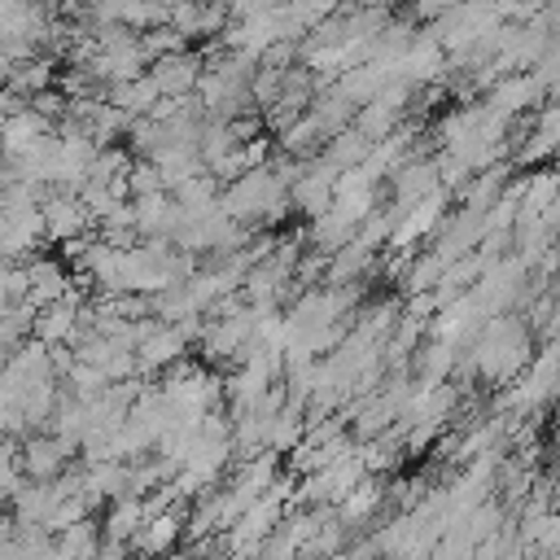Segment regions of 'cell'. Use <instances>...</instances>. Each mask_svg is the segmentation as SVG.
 Listing matches in <instances>:
<instances>
[{"instance_id": "21", "label": "cell", "mask_w": 560, "mask_h": 560, "mask_svg": "<svg viewBox=\"0 0 560 560\" xmlns=\"http://www.w3.org/2000/svg\"><path fill=\"white\" fill-rule=\"evenodd\" d=\"M144 525V508L140 499H114L109 512H105V525H101V538L105 542H131V534Z\"/></svg>"}, {"instance_id": "1", "label": "cell", "mask_w": 560, "mask_h": 560, "mask_svg": "<svg viewBox=\"0 0 560 560\" xmlns=\"http://www.w3.org/2000/svg\"><path fill=\"white\" fill-rule=\"evenodd\" d=\"M219 210L232 223H241L245 232L271 228L289 210V188L271 175V166H254V171H241L236 179H228V188H219Z\"/></svg>"}, {"instance_id": "27", "label": "cell", "mask_w": 560, "mask_h": 560, "mask_svg": "<svg viewBox=\"0 0 560 560\" xmlns=\"http://www.w3.org/2000/svg\"><path fill=\"white\" fill-rule=\"evenodd\" d=\"M66 385H70V394H79V398H92V394H101L109 381L96 372V368H88V363H70V372L61 376Z\"/></svg>"}, {"instance_id": "10", "label": "cell", "mask_w": 560, "mask_h": 560, "mask_svg": "<svg viewBox=\"0 0 560 560\" xmlns=\"http://www.w3.org/2000/svg\"><path fill=\"white\" fill-rule=\"evenodd\" d=\"M332 179H337V171H332V166H324L319 158H311V162H306V171L289 184V206L306 210L311 219H315V214H324V210L332 206Z\"/></svg>"}, {"instance_id": "22", "label": "cell", "mask_w": 560, "mask_h": 560, "mask_svg": "<svg viewBox=\"0 0 560 560\" xmlns=\"http://www.w3.org/2000/svg\"><path fill=\"white\" fill-rule=\"evenodd\" d=\"M4 88H9V92H18L22 101H31L35 92H44V88H52V61H48L44 52H39V57H31V61H18Z\"/></svg>"}, {"instance_id": "26", "label": "cell", "mask_w": 560, "mask_h": 560, "mask_svg": "<svg viewBox=\"0 0 560 560\" xmlns=\"http://www.w3.org/2000/svg\"><path fill=\"white\" fill-rule=\"evenodd\" d=\"M442 267H446V262H442L433 249H424V254L411 258V267H407V289H411V293H429V289L438 284Z\"/></svg>"}, {"instance_id": "2", "label": "cell", "mask_w": 560, "mask_h": 560, "mask_svg": "<svg viewBox=\"0 0 560 560\" xmlns=\"http://www.w3.org/2000/svg\"><path fill=\"white\" fill-rule=\"evenodd\" d=\"M529 363V328L512 315H494L468 341V368L481 381H512Z\"/></svg>"}, {"instance_id": "28", "label": "cell", "mask_w": 560, "mask_h": 560, "mask_svg": "<svg viewBox=\"0 0 560 560\" xmlns=\"http://www.w3.org/2000/svg\"><path fill=\"white\" fill-rule=\"evenodd\" d=\"M223 9H228V22H245V18L280 9V0H223Z\"/></svg>"}, {"instance_id": "30", "label": "cell", "mask_w": 560, "mask_h": 560, "mask_svg": "<svg viewBox=\"0 0 560 560\" xmlns=\"http://www.w3.org/2000/svg\"><path fill=\"white\" fill-rule=\"evenodd\" d=\"M9 184H13V166H9V158L0 153V192H4Z\"/></svg>"}, {"instance_id": "19", "label": "cell", "mask_w": 560, "mask_h": 560, "mask_svg": "<svg viewBox=\"0 0 560 560\" xmlns=\"http://www.w3.org/2000/svg\"><path fill=\"white\" fill-rule=\"evenodd\" d=\"M52 542H57V551H61L66 560H92L96 547H101V525H96L92 516H83V521L66 525L61 534H52Z\"/></svg>"}, {"instance_id": "24", "label": "cell", "mask_w": 560, "mask_h": 560, "mask_svg": "<svg viewBox=\"0 0 560 560\" xmlns=\"http://www.w3.org/2000/svg\"><path fill=\"white\" fill-rule=\"evenodd\" d=\"M122 184H127V201H131V197H149V192H166V188H162L158 166H153V162H144V158H131V166H127Z\"/></svg>"}, {"instance_id": "3", "label": "cell", "mask_w": 560, "mask_h": 560, "mask_svg": "<svg viewBox=\"0 0 560 560\" xmlns=\"http://www.w3.org/2000/svg\"><path fill=\"white\" fill-rule=\"evenodd\" d=\"M39 223H44V236L48 241H74V236H88L92 232V214H88V206L74 197V192H44V201H39Z\"/></svg>"}, {"instance_id": "9", "label": "cell", "mask_w": 560, "mask_h": 560, "mask_svg": "<svg viewBox=\"0 0 560 560\" xmlns=\"http://www.w3.org/2000/svg\"><path fill=\"white\" fill-rule=\"evenodd\" d=\"M389 188H394V206L398 210L416 206L420 197H429L438 188V162L433 158H402L389 171Z\"/></svg>"}, {"instance_id": "11", "label": "cell", "mask_w": 560, "mask_h": 560, "mask_svg": "<svg viewBox=\"0 0 560 560\" xmlns=\"http://www.w3.org/2000/svg\"><path fill=\"white\" fill-rule=\"evenodd\" d=\"M179 538H184V512H158V516H144V525L131 534L127 551L158 560V556H171Z\"/></svg>"}, {"instance_id": "4", "label": "cell", "mask_w": 560, "mask_h": 560, "mask_svg": "<svg viewBox=\"0 0 560 560\" xmlns=\"http://www.w3.org/2000/svg\"><path fill=\"white\" fill-rule=\"evenodd\" d=\"M70 455H74V446H66L61 438H52V433L39 429V433H26L22 438L18 468H22L26 481H52V477H61L70 468Z\"/></svg>"}, {"instance_id": "18", "label": "cell", "mask_w": 560, "mask_h": 560, "mask_svg": "<svg viewBox=\"0 0 560 560\" xmlns=\"http://www.w3.org/2000/svg\"><path fill=\"white\" fill-rule=\"evenodd\" d=\"M411 368H416L420 385H442V381L455 372V346H446V341H438V337H433V341L416 346Z\"/></svg>"}, {"instance_id": "29", "label": "cell", "mask_w": 560, "mask_h": 560, "mask_svg": "<svg viewBox=\"0 0 560 560\" xmlns=\"http://www.w3.org/2000/svg\"><path fill=\"white\" fill-rule=\"evenodd\" d=\"M18 109H26V101H22L18 92H9V88H0V127H4V122H9V118H13Z\"/></svg>"}, {"instance_id": "5", "label": "cell", "mask_w": 560, "mask_h": 560, "mask_svg": "<svg viewBox=\"0 0 560 560\" xmlns=\"http://www.w3.org/2000/svg\"><path fill=\"white\" fill-rule=\"evenodd\" d=\"M201 52H192V48H184V52H171V57H158V61H149V83L158 88V96H192V88H197V79H201Z\"/></svg>"}, {"instance_id": "31", "label": "cell", "mask_w": 560, "mask_h": 560, "mask_svg": "<svg viewBox=\"0 0 560 560\" xmlns=\"http://www.w3.org/2000/svg\"><path fill=\"white\" fill-rule=\"evenodd\" d=\"M127 560H153V556H136V551H131V556H127Z\"/></svg>"}, {"instance_id": "12", "label": "cell", "mask_w": 560, "mask_h": 560, "mask_svg": "<svg viewBox=\"0 0 560 560\" xmlns=\"http://www.w3.org/2000/svg\"><path fill=\"white\" fill-rule=\"evenodd\" d=\"M534 101H542V88L529 79V70H516V74H499V79L490 83L486 109L499 114V118H512V114L529 109Z\"/></svg>"}, {"instance_id": "23", "label": "cell", "mask_w": 560, "mask_h": 560, "mask_svg": "<svg viewBox=\"0 0 560 560\" xmlns=\"http://www.w3.org/2000/svg\"><path fill=\"white\" fill-rule=\"evenodd\" d=\"M551 144H556V105H542V114H538V127H534L529 144L516 153V162H521V166H529V162L547 158V153H551Z\"/></svg>"}, {"instance_id": "15", "label": "cell", "mask_w": 560, "mask_h": 560, "mask_svg": "<svg viewBox=\"0 0 560 560\" xmlns=\"http://www.w3.org/2000/svg\"><path fill=\"white\" fill-rule=\"evenodd\" d=\"M381 503H385V490H381V481L368 472V477H363V481L332 508V516H337V525H341L346 534H354L359 525H368V521L381 512Z\"/></svg>"}, {"instance_id": "25", "label": "cell", "mask_w": 560, "mask_h": 560, "mask_svg": "<svg viewBox=\"0 0 560 560\" xmlns=\"http://www.w3.org/2000/svg\"><path fill=\"white\" fill-rule=\"evenodd\" d=\"M140 48H144V57H149V61H158V57L184 52V48H188V39H184V35H175L171 26H153V31H140Z\"/></svg>"}, {"instance_id": "16", "label": "cell", "mask_w": 560, "mask_h": 560, "mask_svg": "<svg viewBox=\"0 0 560 560\" xmlns=\"http://www.w3.org/2000/svg\"><path fill=\"white\" fill-rule=\"evenodd\" d=\"M101 101L114 105V109L127 114V118H144V114L158 105V88L149 83V74H140V79H127V83H109V88L101 92Z\"/></svg>"}, {"instance_id": "20", "label": "cell", "mask_w": 560, "mask_h": 560, "mask_svg": "<svg viewBox=\"0 0 560 560\" xmlns=\"http://www.w3.org/2000/svg\"><path fill=\"white\" fill-rule=\"evenodd\" d=\"M302 424H306L302 407L280 402V411H276L271 424H267V451H271V455H289V451L302 442Z\"/></svg>"}, {"instance_id": "14", "label": "cell", "mask_w": 560, "mask_h": 560, "mask_svg": "<svg viewBox=\"0 0 560 560\" xmlns=\"http://www.w3.org/2000/svg\"><path fill=\"white\" fill-rule=\"evenodd\" d=\"M52 131H57V127H52L44 114H35V109L26 105V109H18V114L0 127V153L13 162V158H22V153H31V149H35L44 136H52Z\"/></svg>"}, {"instance_id": "8", "label": "cell", "mask_w": 560, "mask_h": 560, "mask_svg": "<svg viewBox=\"0 0 560 560\" xmlns=\"http://www.w3.org/2000/svg\"><path fill=\"white\" fill-rule=\"evenodd\" d=\"M166 26L184 39H197V35H219L228 26V9L223 0H175Z\"/></svg>"}, {"instance_id": "7", "label": "cell", "mask_w": 560, "mask_h": 560, "mask_svg": "<svg viewBox=\"0 0 560 560\" xmlns=\"http://www.w3.org/2000/svg\"><path fill=\"white\" fill-rule=\"evenodd\" d=\"M481 214H472V210H455V214H446L438 228H433V254L442 258V262H455V258H464V254H472L477 249V241H481Z\"/></svg>"}, {"instance_id": "17", "label": "cell", "mask_w": 560, "mask_h": 560, "mask_svg": "<svg viewBox=\"0 0 560 560\" xmlns=\"http://www.w3.org/2000/svg\"><path fill=\"white\" fill-rule=\"evenodd\" d=\"M368 149H372V140H368V136H359L354 127H346V131H337V136H328V140H324V149H319L315 158H319L324 166H332V171L341 175V171H350V166H359V162L368 158Z\"/></svg>"}, {"instance_id": "6", "label": "cell", "mask_w": 560, "mask_h": 560, "mask_svg": "<svg viewBox=\"0 0 560 560\" xmlns=\"http://www.w3.org/2000/svg\"><path fill=\"white\" fill-rule=\"evenodd\" d=\"M184 350H188V341H184V332H179L175 324H153V332L131 350V354H136V376H158V372H166L171 363L184 359Z\"/></svg>"}, {"instance_id": "13", "label": "cell", "mask_w": 560, "mask_h": 560, "mask_svg": "<svg viewBox=\"0 0 560 560\" xmlns=\"http://www.w3.org/2000/svg\"><path fill=\"white\" fill-rule=\"evenodd\" d=\"M22 271H26V306L35 311V306H48V302H57V298H66L70 293V271L61 267V262H52V258H26L22 262Z\"/></svg>"}]
</instances>
